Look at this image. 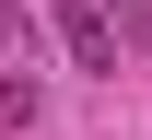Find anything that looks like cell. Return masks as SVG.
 Wrapping results in <instances>:
<instances>
[{"mask_svg":"<svg viewBox=\"0 0 152 140\" xmlns=\"http://www.w3.org/2000/svg\"><path fill=\"white\" fill-rule=\"evenodd\" d=\"M58 47H70L82 70H117V23L94 12V0H58Z\"/></svg>","mask_w":152,"mask_h":140,"instance_id":"cell-1","label":"cell"}]
</instances>
